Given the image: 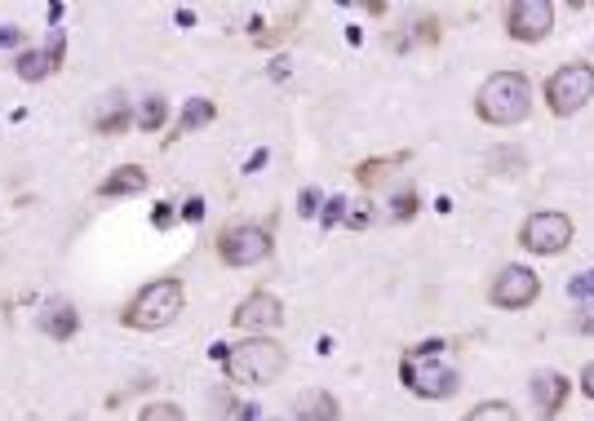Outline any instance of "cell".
Masks as SVG:
<instances>
[{"label": "cell", "mask_w": 594, "mask_h": 421, "mask_svg": "<svg viewBox=\"0 0 594 421\" xmlns=\"http://www.w3.org/2000/svg\"><path fill=\"white\" fill-rule=\"evenodd\" d=\"M475 111L484 125H519V120H528L532 111V85L524 71H493V76L479 85V98H475Z\"/></svg>", "instance_id": "1"}, {"label": "cell", "mask_w": 594, "mask_h": 421, "mask_svg": "<svg viewBox=\"0 0 594 421\" xmlns=\"http://www.w3.org/2000/svg\"><path fill=\"white\" fill-rule=\"evenodd\" d=\"M187 306V289L182 280H151L147 289L133 293V302L120 311V324L133 328V333H160L182 315Z\"/></svg>", "instance_id": "2"}, {"label": "cell", "mask_w": 594, "mask_h": 421, "mask_svg": "<svg viewBox=\"0 0 594 421\" xmlns=\"http://www.w3.org/2000/svg\"><path fill=\"white\" fill-rule=\"evenodd\" d=\"M222 364L235 386H266L289 368V355L275 337H249V342H235Z\"/></svg>", "instance_id": "3"}, {"label": "cell", "mask_w": 594, "mask_h": 421, "mask_svg": "<svg viewBox=\"0 0 594 421\" xmlns=\"http://www.w3.org/2000/svg\"><path fill=\"white\" fill-rule=\"evenodd\" d=\"M590 98H594V67L586 63H568L546 80V107L555 116H577Z\"/></svg>", "instance_id": "4"}, {"label": "cell", "mask_w": 594, "mask_h": 421, "mask_svg": "<svg viewBox=\"0 0 594 421\" xmlns=\"http://www.w3.org/2000/svg\"><path fill=\"white\" fill-rule=\"evenodd\" d=\"M399 382H404L413 395L422 399H453L457 390H462V373L448 364H439V359H408L399 364Z\"/></svg>", "instance_id": "5"}, {"label": "cell", "mask_w": 594, "mask_h": 421, "mask_svg": "<svg viewBox=\"0 0 594 421\" xmlns=\"http://www.w3.org/2000/svg\"><path fill=\"white\" fill-rule=\"evenodd\" d=\"M519 244H524L528 253H537V258H555L572 244V218L568 213H555V209H541L532 213L524 222V231H519Z\"/></svg>", "instance_id": "6"}, {"label": "cell", "mask_w": 594, "mask_h": 421, "mask_svg": "<svg viewBox=\"0 0 594 421\" xmlns=\"http://www.w3.org/2000/svg\"><path fill=\"white\" fill-rule=\"evenodd\" d=\"M271 231H262V227H231V231H222L218 235V258L227 262V266H258L271 258Z\"/></svg>", "instance_id": "7"}, {"label": "cell", "mask_w": 594, "mask_h": 421, "mask_svg": "<svg viewBox=\"0 0 594 421\" xmlns=\"http://www.w3.org/2000/svg\"><path fill=\"white\" fill-rule=\"evenodd\" d=\"M488 297H493V306H501V311H524V306H532L541 297V280L528 266H501L493 275Z\"/></svg>", "instance_id": "8"}, {"label": "cell", "mask_w": 594, "mask_h": 421, "mask_svg": "<svg viewBox=\"0 0 594 421\" xmlns=\"http://www.w3.org/2000/svg\"><path fill=\"white\" fill-rule=\"evenodd\" d=\"M550 27H555V5H550V0H515V5H506L510 40L537 45V40L550 36Z\"/></svg>", "instance_id": "9"}, {"label": "cell", "mask_w": 594, "mask_h": 421, "mask_svg": "<svg viewBox=\"0 0 594 421\" xmlns=\"http://www.w3.org/2000/svg\"><path fill=\"white\" fill-rule=\"evenodd\" d=\"M231 324L244 328V333H253V337H266V333H275V328L284 324V306H280V297L275 293H249L240 306H235Z\"/></svg>", "instance_id": "10"}, {"label": "cell", "mask_w": 594, "mask_h": 421, "mask_svg": "<svg viewBox=\"0 0 594 421\" xmlns=\"http://www.w3.org/2000/svg\"><path fill=\"white\" fill-rule=\"evenodd\" d=\"M89 125H94L98 133H125V129L133 125L125 94H102V98L94 102V111H89Z\"/></svg>", "instance_id": "11"}, {"label": "cell", "mask_w": 594, "mask_h": 421, "mask_svg": "<svg viewBox=\"0 0 594 421\" xmlns=\"http://www.w3.org/2000/svg\"><path fill=\"white\" fill-rule=\"evenodd\" d=\"M563 399H568V377H559V373H537L532 377V404H537V413L546 421L559 417Z\"/></svg>", "instance_id": "12"}, {"label": "cell", "mask_w": 594, "mask_h": 421, "mask_svg": "<svg viewBox=\"0 0 594 421\" xmlns=\"http://www.w3.org/2000/svg\"><path fill=\"white\" fill-rule=\"evenodd\" d=\"M142 191H147V169H138V164H125V169L107 173L98 182V195H107V200H116V195H142Z\"/></svg>", "instance_id": "13"}, {"label": "cell", "mask_w": 594, "mask_h": 421, "mask_svg": "<svg viewBox=\"0 0 594 421\" xmlns=\"http://www.w3.org/2000/svg\"><path fill=\"white\" fill-rule=\"evenodd\" d=\"M297 421H342V404L329 390H306L297 395Z\"/></svg>", "instance_id": "14"}, {"label": "cell", "mask_w": 594, "mask_h": 421, "mask_svg": "<svg viewBox=\"0 0 594 421\" xmlns=\"http://www.w3.org/2000/svg\"><path fill=\"white\" fill-rule=\"evenodd\" d=\"M76 328H80V315L71 311L67 302H63V306H54V311L45 315V333L54 337V342H71V337H76Z\"/></svg>", "instance_id": "15"}, {"label": "cell", "mask_w": 594, "mask_h": 421, "mask_svg": "<svg viewBox=\"0 0 594 421\" xmlns=\"http://www.w3.org/2000/svg\"><path fill=\"white\" fill-rule=\"evenodd\" d=\"M14 71L27 80V85H36V80L54 76V63H49V58H45V49H27V54H18Z\"/></svg>", "instance_id": "16"}, {"label": "cell", "mask_w": 594, "mask_h": 421, "mask_svg": "<svg viewBox=\"0 0 594 421\" xmlns=\"http://www.w3.org/2000/svg\"><path fill=\"white\" fill-rule=\"evenodd\" d=\"M462 421H519V413L510 404H501V399H484V404H475Z\"/></svg>", "instance_id": "17"}, {"label": "cell", "mask_w": 594, "mask_h": 421, "mask_svg": "<svg viewBox=\"0 0 594 421\" xmlns=\"http://www.w3.org/2000/svg\"><path fill=\"white\" fill-rule=\"evenodd\" d=\"M209 120H213V102L209 98H191L187 111H182V120H178V133H191V129L209 125Z\"/></svg>", "instance_id": "18"}, {"label": "cell", "mask_w": 594, "mask_h": 421, "mask_svg": "<svg viewBox=\"0 0 594 421\" xmlns=\"http://www.w3.org/2000/svg\"><path fill=\"white\" fill-rule=\"evenodd\" d=\"M165 116H169L165 98H147V102H142V111H138V129L142 133H156L160 125H165Z\"/></svg>", "instance_id": "19"}, {"label": "cell", "mask_w": 594, "mask_h": 421, "mask_svg": "<svg viewBox=\"0 0 594 421\" xmlns=\"http://www.w3.org/2000/svg\"><path fill=\"white\" fill-rule=\"evenodd\" d=\"M138 421H187V413H182L178 404H169V399H156V404L142 408Z\"/></svg>", "instance_id": "20"}, {"label": "cell", "mask_w": 594, "mask_h": 421, "mask_svg": "<svg viewBox=\"0 0 594 421\" xmlns=\"http://www.w3.org/2000/svg\"><path fill=\"white\" fill-rule=\"evenodd\" d=\"M386 169H391V160H364L360 169H355V178H360V187H377V182L386 178Z\"/></svg>", "instance_id": "21"}, {"label": "cell", "mask_w": 594, "mask_h": 421, "mask_svg": "<svg viewBox=\"0 0 594 421\" xmlns=\"http://www.w3.org/2000/svg\"><path fill=\"white\" fill-rule=\"evenodd\" d=\"M346 209H351V200H342V195H333V200L329 204H324V209H320V222H324V227H337V222H346Z\"/></svg>", "instance_id": "22"}, {"label": "cell", "mask_w": 594, "mask_h": 421, "mask_svg": "<svg viewBox=\"0 0 594 421\" xmlns=\"http://www.w3.org/2000/svg\"><path fill=\"white\" fill-rule=\"evenodd\" d=\"M444 337H426V342H417L413 346V351H408V359H439V355H444Z\"/></svg>", "instance_id": "23"}, {"label": "cell", "mask_w": 594, "mask_h": 421, "mask_svg": "<svg viewBox=\"0 0 594 421\" xmlns=\"http://www.w3.org/2000/svg\"><path fill=\"white\" fill-rule=\"evenodd\" d=\"M368 222H373V209H368V200H360V204H351V209H346V227H351V231H364Z\"/></svg>", "instance_id": "24"}, {"label": "cell", "mask_w": 594, "mask_h": 421, "mask_svg": "<svg viewBox=\"0 0 594 421\" xmlns=\"http://www.w3.org/2000/svg\"><path fill=\"white\" fill-rule=\"evenodd\" d=\"M391 213H395V218H413V213H417V191H413V187H404V191H399Z\"/></svg>", "instance_id": "25"}, {"label": "cell", "mask_w": 594, "mask_h": 421, "mask_svg": "<svg viewBox=\"0 0 594 421\" xmlns=\"http://www.w3.org/2000/svg\"><path fill=\"white\" fill-rule=\"evenodd\" d=\"M45 58H49V63H54V71H58V67H63V32H58V27H54V32H49Z\"/></svg>", "instance_id": "26"}, {"label": "cell", "mask_w": 594, "mask_h": 421, "mask_svg": "<svg viewBox=\"0 0 594 421\" xmlns=\"http://www.w3.org/2000/svg\"><path fill=\"white\" fill-rule=\"evenodd\" d=\"M568 293H572V297H581V302H586V297H594V271L577 275V280L568 284Z\"/></svg>", "instance_id": "27"}, {"label": "cell", "mask_w": 594, "mask_h": 421, "mask_svg": "<svg viewBox=\"0 0 594 421\" xmlns=\"http://www.w3.org/2000/svg\"><path fill=\"white\" fill-rule=\"evenodd\" d=\"M572 328H577V333H586V337H594V306H581L577 320H572Z\"/></svg>", "instance_id": "28"}, {"label": "cell", "mask_w": 594, "mask_h": 421, "mask_svg": "<svg viewBox=\"0 0 594 421\" xmlns=\"http://www.w3.org/2000/svg\"><path fill=\"white\" fill-rule=\"evenodd\" d=\"M200 218H204V200L196 195V200H187V204H182V222H200Z\"/></svg>", "instance_id": "29"}, {"label": "cell", "mask_w": 594, "mask_h": 421, "mask_svg": "<svg viewBox=\"0 0 594 421\" xmlns=\"http://www.w3.org/2000/svg\"><path fill=\"white\" fill-rule=\"evenodd\" d=\"M297 209H302L306 218H311V213L320 209V191H315V187H311V191H302V204H297Z\"/></svg>", "instance_id": "30"}, {"label": "cell", "mask_w": 594, "mask_h": 421, "mask_svg": "<svg viewBox=\"0 0 594 421\" xmlns=\"http://www.w3.org/2000/svg\"><path fill=\"white\" fill-rule=\"evenodd\" d=\"M581 395H590V399H594V364L581 368Z\"/></svg>", "instance_id": "31"}, {"label": "cell", "mask_w": 594, "mask_h": 421, "mask_svg": "<svg viewBox=\"0 0 594 421\" xmlns=\"http://www.w3.org/2000/svg\"><path fill=\"white\" fill-rule=\"evenodd\" d=\"M151 222H156V227H169V222H173V209H169V204H156V213H151Z\"/></svg>", "instance_id": "32"}, {"label": "cell", "mask_w": 594, "mask_h": 421, "mask_svg": "<svg viewBox=\"0 0 594 421\" xmlns=\"http://www.w3.org/2000/svg\"><path fill=\"white\" fill-rule=\"evenodd\" d=\"M18 40H23L18 27H0V45H18Z\"/></svg>", "instance_id": "33"}]
</instances>
